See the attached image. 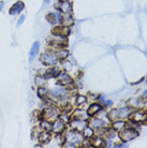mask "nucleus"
I'll return each mask as SVG.
<instances>
[{"label": "nucleus", "instance_id": "nucleus-1", "mask_svg": "<svg viewBox=\"0 0 147 148\" xmlns=\"http://www.w3.org/2000/svg\"><path fill=\"white\" fill-rule=\"evenodd\" d=\"M131 114L130 112V108H119V110H113L111 111L109 114H107V117L111 121H115V120H119V119H126L128 118Z\"/></svg>", "mask_w": 147, "mask_h": 148}, {"label": "nucleus", "instance_id": "nucleus-2", "mask_svg": "<svg viewBox=\"0 0 147 148\" xmlns=\"http://www.w3.org/2000/svg\"><path fill=\"white\" fill-rule=\"evenodd\" d=\"M40 61L47 67H54L58 62V58L55 53H44L40 56Z\"/></svg>", "mask_w": 147, "mask_h": 148}, {"label": "nucleus", "instance_id": "nucleus-3", "mask_svg": "<svg viewBox=\"0 0 147 148\" xmlns=\"http://www.w3.org/2000/svg\"><path fill=\"white\" fill-rule=\"evenodd\" d=\"M89 127H91L93 130H101V131H105V130L109 128V123L105 122L104 119H100V118H91L90 120L87 121Z\"/></svg>", "mask_w": 147, "mask_h": 148}, {"label": "nucleus", "instance_id": "nucleus-4", "mask_svg": "<svg viewBox=\"0 0 147 148\" xmlns=\"http://www.w3.org/2000/svg\"><path fill=\"white\" fill-rule=\"evenodd\" d=\"M59 114L60 113H59L58 108L49 106V108H45L44 111L41 113V119H46V120L52 121V120H55V119L58 118Z\"/></svg>", "mask_w": 147, "mask_h": 148}, {"label": "nucleus", "instance_id": "nucleus-5", "mask_svg": "<svg viewBox=\"0 0 147 148\" xmlns=\"http://www.w3.org/2000/svg\"><path fill=\"white\" fill-rule=\"evenodd\" d=\"M137 131L133 128H125V129L119 132V138L122 140L124 142L131 141L133 138H135L137 136Z\"/></svg>", "mask_w": 147, "mask_h": 148}, {"label": "nucleus", "instance_id": "nucleus-6", "mask_svg": "<svg viewBox=\"0 0 147 148\" xmlns=\"http://www.w3.org/2000/svg\"><path fill=\"white\" fill-rule=\"evenodd\" d=\"M83 137H84L83 134L80 133L77 130L72 129V131H70V132L68 133V135L66 136V141H69L75 145L81 144V143H83Z\"/></svg>", "mask_w": 147, "mask_h": 148}, {"label": "nucleus", "instance_id": "nucleus-7", "mask_svg": "<svg viewBox=\"0 0 147 148\" xmlns=\"http://www.w3.org/2000/svg\"><path fill=\"white\" fill-rule=\"evenodd\" d=\"M131 120L136 123H141L147 120V111H135L133 112L132 114H130Z\"/></svg>", "mask_w": 147, "mask_h": 148}, {"label": "nucleus", "instance_id": "nucleus-8", "mask_svg": "<svg viewBox=\"0 0 147 148\" xmlns=\"http://www.w3.org/2000/svg\"><path fill=\"white\" fill-rule=\"evenodd\" d=\"M56 8L63 14H68V13H71V11H72V4L69 0H59Z\"/></svg>", "mask_w": 147, "mask_h": 148}, {"label": "nucleus", "instance_id": "nucleus-9", "mask_svg": "<svg viewBox=\"0 0 147 148\" xmlns=\"http://www.w3.org/2000/svg\"><path fill=\"white\" fill-rule=\"evenodd\" d=\"M58 78V84L61 86H71L73 85V79L67 72H60L57 76Z\"/></svg>", "mask_w": 147, "mask_h": 148}, {"label": "nucleus", "instance_id": "nucleus-10", "mask_svg": "<svg viewBox=\"0 0 147 148\" xmlns=\"http://www.w3.org/2000/svg\"><path fill=\"white\" fill-rule=\"evenodd\" d=\"M66 129V123L61 120V119H56L53 122V127H52V132L55 134H61Z\"/></svg>", "mask_w": 147, "mask_h": 148}, {"label": "nucleus", "instance_id": "nucleus-11", "mask_svg": "<svg viewBox=\"0 0 147 148\" xmlns=\"http://www.w3.org/2000/svg\"><path fill=\"white\" fill-rule=\"evenodd\" d=\"M67 93H68V89H66L65 86H61V85L58 86V87H55V88L51 91L52 97L57 98V99H61L63 97H66Z\"/></svg>", "mask_w": 147, "mask_h": 148}, {"label": "nucleus", "instance_id": "nucleus-12", "mask_svg": "<svg viewBox=\"0 0 147 148\" xmlns=\"http://www.w3.org/2000/svg\"><path fill=\"white\" fill-rule=\"evenodd\" d=\"M25 9V3L23 1H16L9 10V14L10 15H17Z\"/></svg>", "mask_w": 147, "mask_h": 148}, {"label": "nucleus", "instance_id": "nucleus-13", "mask_svg": "<svg viewBox=\"0 0 147 148\" xmlns=\"http://www.w3.org/2000/svg\"><path fill=\"white\" fill-rule=\"evenodd\" d=\"M38 140L41 144H48L52 140V133L51 131H41L39 136H38Z\"/></svg>", "mask_w": 147, "mask_h": 148}, {"label": "nucleus", "instance_id": "nucleus-14", "mask_svg": "<svg viewBox=\"0 0 147 148\" xmlns=\"http://www.w3.org/2000/svg\"><path fill=\"white\" fill-rule=\"evenodd\" d=\"M60 72H61L60 69L54 66L53 68H49V69H47V70L45 71L44 73H43V76L45 78H54V77H57Z\"/></svg>", "mask_w": 147, "mask_h": 148}, {"label": "nucleus", "instance_id": "nucleus-15", "mask_svg": "<svg viewBox=\"0 0 147 148\" xmlns=\"http://www.w3.org/2000/svg\"><path fill=\"white\" fill-rule=\"evenodd\" d=\"M90 145H92L93 147H104L106 146V142L102 136H93L90 138Z\"/></svg>", "mask_w": 147, "mask_h": 148}, {"label": "nucleus", "instance_id": "nucleus-16", "mask_svg": "<svg viewBox=\"0 0 147 148\" xmlns=\"http://www.w3.org/2000/svg\"><path fill=\"white\" fill-rule=\"evenodd\" d=\"M102 111V105L99 103H92L87 110V114L88 116H96Z\"/></svg>", "mask_w": 147, "mask_h": 148}, {"label": "nucleus", "instance_id": "nucleus-17", "mask_svg": "<svg viewBox=\"0 0 147 148\" xmlns=\"http://www.w3.org/2000/svg\"><path fill=\"white\" fill-rule=\"evenodd\" d=\"M85 126H86V120H82V119L76 118H73L72 120H70V127L73 130L84 129Z\"/></svg>", "mask_w": 147, "mask_h": 148}, {"label": "nucleus", "instance_id": "nucleus-18", "mask_svg": "<svg viewBox=\"0 0 147 148\" xmlns=\"http://www.w3.org/2000/svg\"><path fill=\"white\" fill-rule=\"evenodd\" d=\"M61 17H63V15L60 14V12H59V13H48V14L46 15L47 22L49 23V24H52V25L57 24V23H60Z\"/></svg>", "mask_w": 147, "mask_h": 148}, {"label": "nucleus", "instance_id": "nucleus-19", "mask_svg": "<svg viewBox=\"0 0 147 148\" xmlns=\"http://www.w3.org/2000/svg\"><path fill=\"white\" fill-rule=\"evenodd\" d=\"M126 127H127V122L124 121L122 119L115 120V121H113V123H112V129L114 130V131H116V132H120V131H122Z\"/></svg>", "mask_w": 147, "mask_h": 148}, {"label": "nucleus", "instance_id": "nucleus-20", "mask_svg": "<svg viewBox=\"0 0 147 148\" xmlns=\"http://www.w3.org/2000/svg\"><path fill=\"white\" fill-rule=\"evenodd\" d=\"M60 23H61V26L70 27L74 24V18L71 16L70 13H68V14H65L63 17H61V21H60Z\"/></svg>", "mask_w": 147, "mask_h": 148}, {"label": "nucleus", "instance_id": "nucleus-21", "mask_svg": "<svg viewBox=\"0 0 147 148\" xmlns=\"http://www.w3.org/2000/svg\"><path fill=\"white\" fill-rule=\"evenodd\" d=\"M40 51V42H34L30 48V52H29V60L30 61H32L34 58H36V56L38 55V53Z\"/></svg>", "mask_w": 147, "mask_h": 148}, {"label": "nucleus", "instance_id": "nucleus-22", "mask_svg": "<svg viewBox=\"0 0 147 148\" xmlns=\"http://www.w3.org/2000/svg\"><path fill=\"white\" fill-rule=\"evenodd\" d=\"M56 56H57V58H58V60H66L68 57H69V51L68 49H66V48H59L58 51L55 53Z\"/></svg>", "mask_w": 147, "mask_h": 148}, {"label": "nucleus", "instance_id": "nucleus-23", "mask_svg": "<svg viewBox=\"0 0 147 148\" xmlns=\"http://www.w3.org/2000/svg\"><path fill=\"white\" fill-rule=\"evenodd\" d=\"M37 93L41 99L45 100V99L48 97V95H49V90H48L46 87H44V86H40V87H38Z\"/></svg>", "mask_w": 147, "mask_h": 148}, {"label": "nucleus", "instance_id": "nucleus-24", "mask_svg": "<svg viewBox=\"0 0 147 148\" xmlns=\"http://www.w3.org/2000/svg\"><path fill=\"white\" fill-rule=\"evenodd\" d=\"M93 135H95V130L92 129L91 127L85 126L84 129H83V136L85 138H87V140H90Z\"/></svg>", "mask_w": 147, "mask_h": 148}, {"label": "nucleus", "instance_id": "nucleus-25", "mask_svg": "<svg viewBox=\"0 0 147 148\" xmlns=\"http://www.w3.org/2000/svg\"><path fill=\"white\" fill-rule=\"evenodd\" d=\"M52 127H53V123L49 120H46V119H41L40 122V128L43 131H51L52 132Z\"/></svg>", "mask_w": 147, "mask_h": 148}, {"label": "nucleus", "instance_id": "nucleus-26", "mask_svg": "<svg viewBox=\"0 0 147 148\" xmlns=\"http://www.w3.org/2000/svg\"><path fill=\"white\" fill-rule=\"evenodd\" d=\"M87 116H88V114H87V113L83 112L82 110H76V111L74 112L73 118L82 119V120H86V117H87Z\"/></svg>", "mask_w": 147, "mask_h": 148}, {"label": "nucleus", "instance_id": "nucleus-27", "mask_svg": "<svg viewBox=\"0 0 147 148\" xmlns=\"http://www.w3.org/2000/svg\"><path fill=\"white\" fill-rule=\"evenodd\" d=\"M45 79H46V78H45L43 75H38V76H36V78H34V84H36L38 87H40V86H44L45 85Z\"/></svg>", "mask_w": 147, "mask_h": 148}, {"label": "nucleus", "instance_id": "nucleus-28", "mask_svg": "<svg viewBox=\"0 0 147 148\" xmlns=\"http://www.w3.org/2000/svg\"><path fill=\"white\" fill-rule=\"evenodd\" d=\"M86 102H87V98L85 96H83V95H77L76 98H75V103L77 105H83Z\"/></svg>", "mask_w": 147, "mask_h": 148}, {"label": "nucleus", "instance_id": "nucleus-29", "mask_svg": "<svg viewBox=\"0 0 147 148\" xmlns=\"http://www.w3.org/2000/svg\"><path fill=\"white\" fill-rule=\"evenodd\" d=\"M63 67L65 68L67 71H68V70H71V69H72V64H71V63L69 62L68 60H65V62H63Z\"/></svg>", "mask_w": 147, "mask_h": 148}, {"label": "nucleus", "instance_id": "nucleus-30", "mask_svg": "<svg viewBox=\"0 0 147 148\" xmlns=\"http://www.w3.org/2000/svg\"><path fill=\"white\" fill-rule=\"evenodd\" d=\"M24 21H25V15H21V16H19V21H17V26L22 25L23 23H24Z\"/></svg>", "mask_w": 147, "mask_h": 148}, {"label": "nucleus", "instance_id": "nucleus-31", "mask_svg": "<svg viewBox=\"0 0 147 148\" xmlns=\"http://www.w3.org/2000/svg\"><path fill=\"white\" fill-rule=\"evenodd\" d=\"M3 7H4V2L3 1H0V11L3 10Z\"/></svg>", "mask_w": 147, "mask_h": 148}, {"label": "nucleus", "instance_id": "nucleus-32", "mask_svg": "<svg viewBox=\"0 0 147 148\" xmlns=\"http://www.w3.org/2000/svg\"><path fill=\"white\" fill-rule=\"evenodd\" d=\"M49 1H51V0H45V3H48Z\"/></svg>", "mask_w": 147, "mask_h": 148}]
</instances>
